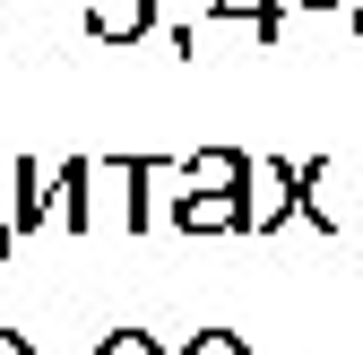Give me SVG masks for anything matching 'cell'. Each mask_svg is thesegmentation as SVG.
I'll use <instances>...</instances> for the list:
<instances>
[{
	"label": "cell",
	"mask_w": 363,
	"mask_h": 355,
	"mask_svg": "<svg viewBox=\"0 0 363 355\" xmlns=\"http://www.w3.org/2000/svg\"><path fill=\"white\" fill-rule=\"evenodd\" d=\"M0 355H26V346H18V338H0Z\"/></svg>",
	"instance_id": "1"
}]
</instances>
